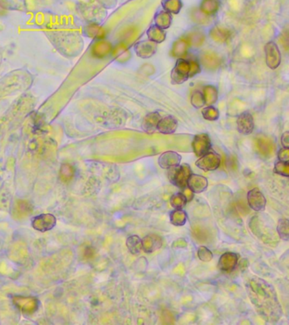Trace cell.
Instances as JSON below:
<instances>
[{
	"instance_id": "1",
	"label": "cell",
	"mask_w": 289,
	"mask_h": 325,
	"mask_svg": "<svg viewBox=\"0 0 289 325\" xmlns=\"http://www.w3.org/2000/svg\"><path fill=\"white\" fill-rule=\"evenodd\" d=\"M247 294L257 313L267 323H277L282 317L280 304L275 288L261 278L253 276L245 283Z\"/></svg>"
},
{
	"instance_id": "2",
	"label": "cell",
	"mask_w": 289,
	"mask_h": 325,
	"mask_svg": "<svg viewBox=\"0 0 289 325\" xmlns=\"http://www.w3.org/2000/svg\"><path fill=\"white\" fill-rule=\"evenodd\" d=\"M193 174L192 169L189 165H180L168 170V179L172 185L179 189L186 187L188 180Z\"/></svg>"
},
{
	"instance_id": "3",
	"label": "cell",
	"mask_w": 289,
	"mask_h": 325,
	"mask_svg": "<svg viewBox=\"0 0 289 325\" xmlns=\"http://www.w3.org/2000/svg\"><path fill=\"white\" fill-rule=\"evenodd\" d=\"M253 222L255 223L256 225H259L260 227L263 228V232L260 233L257 237L260 239L263 242L269 244H277L278 242V240L277 239V234L275 232L274 228L272 227V224L267 222L268 219L264 218V216L262 215H255L251 219Z\"/></svg>"
},
{
	"instance_id": "4",
	"label": "cell",
	"mask_w": 289,
	"mask_h": 325,
	"mask_svg": "<svg viewBox=\"0 0 289 325\" xmlns=\"http://www.w3.org/2000/svg\"><path fill=\"white\" fill-rule=\"evenodd\" d=\"M189 71L190 65L189 60H184L182 58L178 59L175 67L171 70V82L173 84H182L189 79Z\"/></svg>"
},
{
	"instance_id": "5",
	"label": "cell",
	"mask_w": 289,
	"mask_h": 325,
	"mask_svg": "<svg viewBox=\"0 0 289 325\" xmlns=\"http://www.w3.org/2000/svg\"><path fill=\"white\" fill-rule=\"evenodd\" d=\"M221 163V156L216 152L209 151L208 153L199 157V159L195 163V165L200 170H204L205 172H209V171L217 170L220 167Z\"/></svg>"
},
{
	"instance_id": "6",
	"label": "cell",
	"mask_w": 289,
	"mask_h": 325,
	"mask_svg": "<svg viewBox=\"0 0 289 325\" xmlns=\"http://www.w3.org/2000/svg\"><path fill=\"white\" fill-rule=\"evenodd\" d=\"M265 53H266L267 66L272 70H276L282 61V56L276 43L274 42L267 43L265 46Z\"/></svg>"
},
{
	"instance_id": "7",
	"label": "cell",
	"mask_w": 289,
	"mask_h": 325,
	"mask_svg": "<svg viewBox=\"0 0 289 325\" xmlns=\"http://www.w3.org/2000/svg\"><path fill=\"white\" fill-rule=\"evenodd\" d=\"M247 200L249 208L255 212H263L267 207V199L264 194L258 189L254 188L247 194Z\"/></svg>"
},
{
	"instance_id": "8",
	"label": "cell",
	"mask_w": 289,
	"mask_h": 325,
	"mask_svg": "<svg viewBox=\"0 0 289 325\" xmlns=\"http://www.w3.org/2000/svg\"><path fill=\"white\" fill-rule=\"evenodd\" d=\"M239 255L238 253L226 252L220 257L218 268L225 274H231L236 269L239 263Z\"/></svg>"
},
{
	"instance_id": "9",
	"label": "cell",
	"mask_w": 289,
	"mask_h": 325,
	"mask_svg": "<svg viewBox=\"0 0 289 325\" xmlns=\"http://www.w3.org/2000/svg\"><path fill=\"white\" fill-rule=\"evenodd\" d=\"M56 225V218L50 213H43L36 216L32 221L33 229L39 232L51 230Z\"/></svg>"
},
{
	"instance_id": "10",
	"label": "cell",
	"mask_w": 289,
	"mask_h": 325,
	"mask_svg": "<svg viewBox=\"0 0 289 325\" xmlns=\"http://www.w3.org/2000/svg\"><path fill=\"white\" fill-rule=\"evenodd\" d=\"M192 147L195 155L198 157H201L208 153L212 149V141L209 135L202 133L195 136L192 143Z\"/></svg>"
},
{
	"instance_id": "11",
	"label": "cell",
	"mask_w": 289,
	"mask_h": 325,
	"mask_svg": "<svg viewBox=\"0 0 289 325\" xmlns=\"http://www.w3.org/2000/svg\"><path fill=\"white\" fill-rule=\"evenodd\" d=\"M237 127L243 135H250L254 129V118L249 111H244L239 115L237 120Z\"/></svg>"
},
{
	"instance_id": "12",
	"label": "cell",
	"mask_w": 289,
	"mask_h": 325,
	"mask_svg": "<svg viewBox=\"0 0 289 325\" xmlns=\"http://www.w3.org/2000/svg\"><path fill=\"white\" fill-rule=\"evenodd\" d=\"M181 157L178 153L172 151H168L162 153L159 157V165L164 170H169L181 164Z\"/></svg>"
},
{
	"instance_id": "13",
	"label": "cell",
	"mask_w": 289,
	"mask_h": 325,
	"mask_svg": "<svg viewBox=\"0 0 289 325\" xmlns=\"http://www.w3.org/2000/svg\"><path fill=\"white\" fill-rule=\"evenodd\" d=\"M162 238L156 234H148L142 239L143 250L146 253H153L162 248Z\"/></svg>"
},
{
	"instance_id": "14",
	"label": "cell",
	"mask_w": 289,
	"mask_h": 325,
	"mask_svg": "<svg viewBox=\"0 0 289 325\" xmlns=\"http://www.w3.org/2000/svg\"><path fill=\"white\" fill-rule=\"evenodd\" d=\"M209 185L208 180L204 176L192 174L188 180L187 186L195 194V193H204Z\"/></svg>"
},
{
	"instance_id": "15",
	"label": "cell",
	"mask_w": 289,
	"mask_h": 325,
	"mask_svg": "<svg viewBox=\"0 0 289 325\" xmlns=\"http://www.w3.org/2000/svg\"><path fill=\"white\" fill-rule=\"evenodd\" d=\"M134 49L139 57L148 59L155 53L157 45L155 43H153L149 40L141 41L135 44Z\"/></svg>"
},
{
	"instance_id": "16",
	"label": "cell",
	"mask_w": 289,
	"mask_h": 325,
	"mask_svg": "<svg viewBox=\"0 0 289 325\" xmlns=\"http://www.w3.org/2000/svg\"><path fill=\"white\" fill-rule=\"evenodd\" d=\"M200 62L207 70H214L221 66L222 60L217 53L213 52H204L200 56Z\"/></svg>"
},
{
	"instance_id": "17",
	"label": "cell",
	"mask_w": 289,
	"mask_h": 325,
	"mask_svg": "<svg viewBox=\"0 0 289 325\" xmlns=\"http://www.w3.org/2000/svg\"><path fill=\"white\" fill-rule=\"evenodd\" d=\"M256 147L259 153L267 158L272 157V154L274 153V143L270 138H267L265 136H260V137L257 138Z\"/></svg>"
},
{
	"instance_id": "18",
	"label": "cell",
	"mask_w": 289,
	"mask_h": 325,
	"mask_svg": "<svg viewBox=\"0 0 289 325\" xmlns=\"http://www.w3.org/2000/svg\"><path fill=\"white\" fill-rule=\"evenodd\" d=\"M161 116L158 112H151L145 115L142 122V129L148 134H152L157 130Z\"/></svg>"
},
{
	"instance_id": "19",
	"label": "cell",
	"mask_w": 289,
	"mask_h": 325,
	"mask_svg": "<svg viewBox=\"0 0 289 325\" xmlns=\"http://www.w3.org/2000/svg\"><path fill=\"white\" fill-rule=\"evenodd\" d=\"M177 126L178 122L176 118L168 115L166 117L161 118L157 126V130L162 134H172L176 131Z\"/></svg>"
},
{
	"instance_id": "20",
	"label": "cell",
	"mask_w": 289,
	"mask_h": 325,
	"mask_svg": "<svg viewBox=\"0 0 289 325\" xmlns=\"http://www.w3.org/2000/svg\"><path fill=\"white\" fill-rule=\"evenodd\" d=\"M189 46V43L187 42L186 39L184 38H180L178 40H176L172 45L171 48V55L174 57L181 58L184 57L188 53Z\"/></svg>"
},
{
	"instance_id": "21",
	"label": "cell",
	"mask_w": 289,
	"mask_h": 325,
	"mask_svg": "<svg viewBox=\"0 0 289 325\" xmlns=\"http://www.w3.org/2000/svg\"><path fill=\"white\" fill-rule=\"evenodd\" d=\"M209 36L211 38L217 43H225L228 40L230 36H231V32L225 28H221V26H215L212 28L209 32Z\"/></svg>"
},
{
	"instance_id": "22",
	"label": "cell",
	"mask_w": 289,
	"mask_h": 325,
	"mask_svg": "<svg viewBox=\"0 0 289 325\" xmlns=\"http://www.w3.org/2000/svg\"><path fill=\"white\" fill-rule=\"evenodd\" d=\"M126 246L133 255H138L143 251L142 239L139 235H133L128 236L126 240Z\"/></svg>"
},
{
	"instance_id": "23",
	"label": "cell",
	"mask_w": 289,
	"mask_h": 325,
	"mask_svg": "<svg viewBox=\"0 0 289 325\" xmlns=\"http://www.w3.org/2000/svg\"><path fill=\"white\" fill-rule=\"evenodd\" d=\"M112 50L111 43L106 40H98L93 46V53L94 56L98 58H103L107 56Z\"/></svg>"
},
{
	"instance_id": "24",
	"label": "cell",
	"mask_w": 289,
	"mask_h": 325,
	"mask_svg": "<svg viewBox=\"0 0 289 325\" xmlns=\"http://www.w3.org/2000/svg\"><path fill=\"white\" fill-rule=\"evenodd\" d=\"M148 40L155 43H163L166 40V34L163 29L158 28L157 25H152L147 32Z\"/></svg>"
},
{
	"instance_id": "25",
	"label": "cell",
	"mask_w": 289,
	"mask_h": 325,
	"mask_svg": "<svg viewBox=\"0 0 289 325\" xmlns=\"http://www.w3.org/2000/svg\"><path fill=\"white\" fill-rule=\"evenodd\" d=\"M188 220V213L183 209H175L170 213V221L174 226H183Z\"/></svg>"
},
{
	"instance_id": "26",
	"label": "cell",
	"mask_w": 289,
	"mask_h": 325,
	"mask_svg": "<svg viewBox=\"0 0 289 325\" xmlns=\"http://www.w3.org/2000/svg\"><path fill=\"white\" fill-rule=\"evenodd\" d=\"M171 20H172V17H171V13L167 12L166 10L159 12L154 17L155 25L163 30L171 26Z\"/></svg>"
},
{
	"instance_id": "27",
	"label": "cell",
	"mask_w": 289,
	"mask_h": 325,
	"mask_svg": "<svg viewBox=\"0 0 289 325\" xmlns=\"http://www.w3.org/2000/svg\"><path fill=\"white\" fill-rule=\"evenodd\" d=\"M203 95H204L205 104L208 106H212L214 103H217L218 98V93L217 88L214 86H205L203 90Z\"/></svg>"
},
{
	"instance_id": "28",
	"label": "cell",
	"mask_w": 289,
	"mask_h": 325,
	"mask_svg": "<svg viewBox=\"0 0 289 325\" xmlns=\"http://www.w3.org/2000/svg\"><path fill=\"white\" fill-rule=\"evenodd\" d=\"M184 38L189 43V46H194V47H200L205 40L204 33L198 31L189 33L186 37H184Z\"/></svg>"
},
{
	"instance_id": "29",
	"label": "cell",
	"mask_w": 289,
	"mask_h": 325,
	"mask_svg": "<svg viewBox=\"0 0 289 325\" xmlns=\"http://www.w3.org/2000/svg\"><path fill=\"white\" fill-rule=\"evenodd\" d=\"M218 9V0H203L200 5V11L205 15H214Z\"/></svg>"
},
{
	"instance_id": "30",
	"label": "cell",
	"mask_w": 289,
	"mask_h": 325,
	"mask_svg": "<svg viewBox=\"0 0 289 325\" xmlns=\"http://www.w3.org/2000/svg\"><path fill=\"white\" fill-rule=\"evenodd\" d=\"M289 220L287 219H280L277 222V233L278 237L285 241L289 240Z\"/></svg>"
},
{
	"instance_id": "31",
	"label": "cell",
	"mask_w": 289,
	"mask_h": 325,
	"mask_svg": "<svg viewBox=\"0 0 289 325\" xmlns=\"http://www.w3.org/2000/svg\"><path fill=\"white\" fill-rule=\"evenodd\" d=\"M112 55L116 57L119 61H127L130 58V52L128 48L125 43H121L116 46V48L112 50Z\"/></svg>"
},
{
	"instance_id": "32",
	"label": "cell",
	"mask_w": 289,
	"mask_h": 325,
	"mask_svg": "<svg viewBox=\"0 0 289 325\" xmlns=\"http://www.w3.org/2000/svg\"><path fill=\"white\" fill-rule=\"evenodd\" d=\"M162 6L164 10L172 14H178L181 9V0H163Z\"/></svg>"
},
{
	"instance_id": "33",
	"label": "cell",
	"mask_w": 289,
	"mask_h": 325,
	"mask_svg": "<svg viewBox=\"0 0 289 325\" xmlns=\"http://www.w3.org/2000/svg\"><path fill=\"white\" fill-rule=\"evenodd\" d=\"M170 203L174 209H183L188 202L185 197L182 195V193H178L171 196Z\"/></svg>"
},
{
	"instance_id": "34",
	"label": "cell",
	"mask_w": 289,
	"mask_h": 325,
	"mask_svg": "<svg viewBox=\"0 0 289 325\" xmlns=\"http://www.w3.org/2000/svg\"><path fill=\"white\" fill-rule=\"evenodd\" d=\"M75 175V170L71 165L68 164H64L61 165V178L63 181H70L74 177Z\"/></svg>"
},
{
	"instance_id": "35",
	"label": "cell",
	"mask_w": 289,
	"mask_h": 325,
	"mask_svg": "<svg viewBox=\"0 0 289 325\" xmlns=\"http://www.w3.org/2000/svg\"><path fill=\"white\" fill-rule=\"evenodd\" d=\"M198 258H199V260H201L202 262L204 263H209L213 259V253L212 251L209 250V248L204 247V246H200L198 248Z\"/></svg>"
},
{
	"instance_id": "36",
	"label": "cell",
	"mask_w": 289,
	"mask_h": 325,
	"mask_svg": "<svg viewBox=\"0 0 289 325\" xmlns=\"http://www.w3.org/2000/svg\"><path fill=\"white\" fill-rule=\"evenodd\" d=\"M202 115L205 120L215 121V120H218L220 113H219V110L213 106H208L202 110Z\"/></svg>"
},
{
	"instance_id": "37",
	"label": "cell",
	"mask_w": 289,
	"mask_h": 325,
	"mask_svg": "<svg viewBox=\"0 0 289 325\" xmlns=\"http://www.w3.org/2000/svg\"><path fill=\"white\" fill-rule=\"evenodd\" d=\"M192 105L194 106L195 109H201L205 105V101H204V95L203 93L199 91H195L191 97Z\"/></svg>"
},
{
	"instance_id": "38",
	"label": "cell",
	"mask_w": 289,
	"mask_h": 325,
	"mask_svg": "<svg viewBox=\"0 0 289 325\" xmlns=\"http://www.w3.org/2000/svg\"><path fill=\"white\" fill-rule=\"evenodd\" d=\"M274 173L284 177L289 176V162L278 161L274 166Z\"/></svg>"
},
{
	"instance_id": "39",
	"label": "cell",
	"mask_w": 289,
	"mask_h": 325,
	"mask_svg": "<svg viewBox=\"0 0 289 325\" xmlns=\"http://www.w3.org/2000/svg\"><path fill=\"white\" fill-rule=\"evenodd\" d=\"M89 34L93 38H103L104 37V30L103 28L97 25H91L89 26Z\"/></svg>"
},
{
	"instance_id": "40",
	"label": "cell",
	"mask_w": 289,
	"mask_h": 325,
	"mask_svg": "<svg viewBox=\"0 0 289 325\" xmlns=\"http://www.w3.org/2000/svg\"><path fill=\"white\" fill-rule=\"evenodd\" d=\"M189 65H190V71H189V77L190 76H194L197 74H199L201 70L199 63L197 60H189Z\"/></svg>"
},
{
	"instance_id": "41",
	"label": "cell",
	"mask_w": 289,
	"mask_h": 325,
	"mask_svg": "<svg viewBox=\"0 0 289 325\" xmlns=\"http://www.w3.org/2000/svg\"><path fill=\"white\" fill-rule=\"evenodd\" d=\"M188 248V241L184 238H178V239L174 240L171 244L172 249H183V248Z\"/></svg>"
},
{
	"instance_id": "42",
	"label": "cell",
	"mask_w": 289,
	"mask_h": 325,
	"mask_svg": "<svg viewBox=\"0 0 289 325\" xmlns=\"http://www.w3.org/2000/svg\"><path fill=\"white\" fill-rule=\"evenodd\" d=\"M277 158L279 161L289 162V148H283L280 149L279 152L277 153Z\"/></svg>"
},
{
	"instance_id": "43",
	"label": "cell",
	"mask_w": 289,
	"mask_h": 325,
	"mask_svg": "<svg viewBox=\"0 0 289 325\" xmlns=\"http://www.w3.org/2000/svg\"><path fill=\"white\" fill-rule=\"evenodd\" d=\"M181 190V193H182V195H183L184 197H185V198H186L187 202H188V203H190V202L194 199V193H193V192H192V191L190 190L188 186L182 188Z\"/></svg>"
},
{
	"instance_id": "44",
	"label": "cell",
	"mask_w": 289,
	"mask_h": 325,
	"mask_svg": "<svg viewBox=\"0 0 289 325\" xmlns=\"http://www.w3.org/2000/svg\"><path fill=\"white\" fill-rule=\"evenodd\" d=\"M194 16H198V18H194V21H196V22L200 23V24H205V23L208 22L206 15L203 14L201 11L199 13H195Z\"/></svg>"
},
{
	"instance_id": "45",
	"label": "cell",
	"mask_w": 289,
	"mask_h": 325,
	"mask_svg": "<svg viewBox=\"0 0 289 325\" xmlns=\"http://www.w3.org/2000/svg\"><path fill=\"white\" fill-rule=\"evenodd\" d=\"M281 142H282V145L283 148H289V132L286 131L283 133L281 138Z\"/></svg>"
}]
</instances>
